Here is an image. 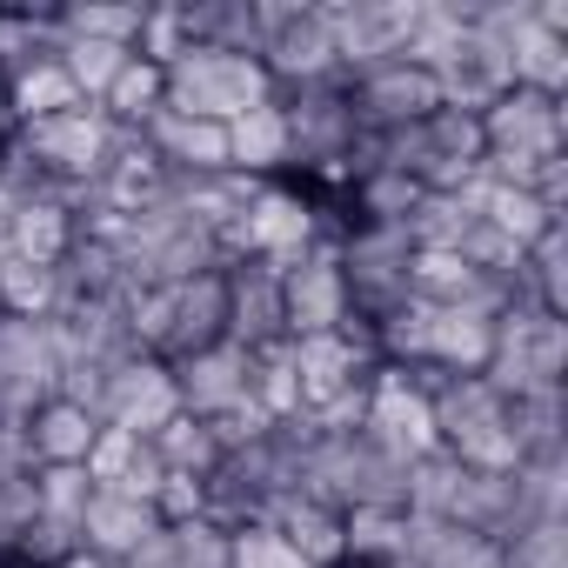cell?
<instances>
[{"mask_svg": "<svg viewBox=\"0 0 568 568\" xmlns=\"http://www.w3.org/2000/svg\"><path fill=\"white\" fill-rule=\"evenodd\" d=\"M54 54H61V68L74 74V88H81V101H101L108 94V81L128 68V48H108V41H54Z\"/></svg>", "mask_w": 568, "mask_h": 568, "instance_id": "cell-20", "label": "cell"}, {"mask_svg": "<svg viewBox=\"0 0 568 568\" xmlns=\"http://www.w3.org/2000/svg\"><path fill=\"white\" fill-rule=\"evenodd\" d=\"M154 528H161V521H154V508H148V501H128V495L94 488V501H88V508H81V521H74V541H81V548H94V555H108V561H128Z\"/></svg>", "mask_w": 568, "mask_h": 568, "instance_id": "cell-14", "label": "cell"}, {"mask_svg": "<svg viewBox=\"0 0 568 568\" xmlns=\"http://www.w3.org/2000/svg\"><path fill=\"white\" fill-rule=\"evenodd\" d=\"M362 442L382 448L388 462H428L442 455V428H435V395L408 375V368H375L368 382V408H362Z\"/></svg>", "mask_w": 568, "mask_h": 568, "instance_id": "cell-2", "label": "cell"}, {"mask_svg": "<svg viewBox=\"0 0 568 568\" xmlns=\"http://www.w3.org/2000/svg\"><path fill=\"white\" fill-rule=\"evenodd\" d=\"M21 141V114H14V94H8V74H0V154Z\"/></svg>", "mask_w": 568, "mask_h": 568, "instance_id": "cell-28", "label": "cell"}, {"mask_svg": "<svg viewBox=\"0 0 568 568\" xmlns=\"http://www.w3.org/2000/svg\"><path fill=\"white\" fill-rule=\"evenodd\" d=\"M148 148L174 168V181H214V174H234V154H227V128H221V121L161 114V121L148 128Z\"/></svg>", "mask_w": 568, "mask_h": 568, "instance_id": "cell-12", "label": "cell"}, {"mask_svg": "<svg viewBox=\"0 0 568 568\" xmlns=\"http://www.w3.org/2000/svg\"><path fill=\"white\" fill-rule=\"evenodd\" d=\"M227 154H234V174H247V181H281L288 174V121H281V101L227 121Z\"/></svg>", "mask_w": 568, "mask_h": 568, "instance_id": "cell-17", "label": "cell"}, {"mask_svg": "<svg viewBox=\"0 0 568 568\" xmlns=\"http://www.w3.org/2000/svg\"><path fill=\"white\" fill-rule=\"evenodd\" d=\"M148 448H154L161 468H174V475H214V468H221V442H214V428H207L201 415H187V408H181Z\"/></svg>", "mask_w": 568, "mask_h": 568, "instance_id": "cell-19", "label": "cell"}, {"mask_svg": "<svg viewBox=\"0 0 568 568\" xmlns=\"http://www.w3.org/2000/svg\"><path fill=\"white\" fill-rule=\"evenodd\" d=\"M227 568H308V561L288 548V535H281V528L247 521V528L227 535Z\"/></svg>", "mask_w": 568, "mask_h": 568, "instance_id": "cell-24", "label": "cell"}, {"mask_svg": "<svg viewBox=\"0 0 568 568\" xmlns=\"http://www.w3.org/2000/svg\"><path fill=\"white\" fill-rule=\"evenodd\" d=\"M281 101V88L267 81L261 54H227V48H187L174 68H168V114H187V121H241L254 108Z\"/></svg>", "mask_w": 568, "mask_h": 568, "instance_id": "cell-1", "label": "cell"}, {"mask_svg": "<svg viewBox=\"0 0 568 568\" xmlns=\"http://www.w3.org/2000/svg\"><path fill=\"white\" fill-rule=\"evenodd\" d=\"M348 101H355V121L368 134H395V128H415L442 108V81H435V68L395 54V61H375V68L348 74Z\"/></svg>", "mask_w": 568, "mask_h": 568, "instance_id": "cell-4", "label": "cell"}, {"mask_svg": "<svg viewBox=\"0 0 568 568\" xmlns=\"http://www.w3.org/2000/svg\"><path fill=\"white\" fill-rule=\"evenodd\" d=\"M267 528H281L288 535V548L308 561V568H328L335 555H348V521H342V508L335 501H315V495H274V508H267Z\"/></svg>", "mask_w": 568, "mask_h": 568, "instance_id": "cell-13", "label": "cell"}, {"mask_svg": "<svg viewBox=\"0 0 568 568\" xmlns=\"http://www.w3.org/2000/svg\"><path fill=\"white\" fill-rule=\"evenodd\" d=\"M227 342V267H201L187 281H168V335H161V362H187Z\"/></svg>", "mask_w": 568, "mask_h": 568, "instance_id": "cell-7", "label": "cell"}, {"mask_svg": "<svg viewBox=\"0 0 568 568\" xmlns=\"http://www.w3.org/2000/svg\"><path fill=\"white\" fill-rule=\"evenodd\" d=\"M174 388H181V408L201 415V422L241 408V402H247V348L221 342V348H207V355L174 362Z\"/></svg>", "mask_w": 568, "mask_h": 568, "instance_id": "cell-11", "label": "cell"}, {"mask_svg": "<svg viewBox=\"0 0 568 568\" xmlns=\"http://www.w3.org/2000/svg\"><path fill=\"white\" fill-rule=\"evenodd\" d=\"M8 94H14V114H21V128H34V121H54V114L81 108V88H74V74L61 68V54H54V48H34V54H21V61L8 68Z\"/></svg>", "mask_w": 568, "mask_h": 568, "instance_id": "cell-15", "label": "cell"}, {"mask_svg": "<svg viewBox=\"0 0 568 568\" xmlns=\"http://www.w3.org/2000/svg\"><path fill=\"white\" fill-rule=\"evenodd\" d=\"M54 568H121V561H108V555H94V548H81V541H74Z\"/></svg>", "mask_w": 568, "mask_h": 568, "instance_id": "cell-29", "label": "cell"}, {"mask_svg": "<svg viewBox=\"0 0 568 568\" xmlns=\"http://www.w3.org/2000/svg\"><path fill=\"white\" fill-rule=\"evenodd\" d=\"M34 501H41V521L74 535L81 508L94 501V481H88V468H34Z\"/></svg>", "mask_w": 568, "mask_h": 568, "instance_id": "cell-21", "label": "cell"}, {"mask_svg": "<svg viewBox=\"0 0 568 568\" xmlns=\"http://www.w3.org/2000/svg\"><path fill=\"white\" fill-rule=\"evenodd\" d=\"M168 541H174L181 568H227V535L214 521H181V528H168Z\"/></svg>", "mask_w": 568, "mask_h": 568, "instance_id": "cell-25", "label": "cell"}, {"mask_svg": "<svg viewBox=\"0 0 568 568\" xmlns=\"http://www.w3.org/2000/svg\"><path fill=\"white\" fill-rule=\"evenodd\" d=\"M382 568H422V561H415V555H395V561H382Z\"/></svg>", "mask_w": 568, "mask_h": 568, "instance_id": "cell-30", "label": "cell"}, {"mask_svg": "<svg viewBox=\"0 0 568 568\" xmlns=\"http://www.w3.org/2000/svg\"><path fill=\"white\" fill-rule=\"evenodd\" d=\"M174 194H181V181H174V168L148 148V134H121L114 161H108L101 181H94V201L114 207V214H134V221L174 207Z\"/></svg>", "mask_w": 568, "mask_h": 568, "instance_id": "cell-8", "label": "cell"}, {"mask_svg": "<svg viewBox=\"0 0 568 568\" xmlns=\"http://www.w3.org/2000/svg\"><path fill=\"white\" fill-rule=\"evenodd\" d=\"M141 0L134 8H61V34L68 41H108V48H128L134 54V34H141Z\"/></svg>", "mask_w": 568, "mask_h": 568, "instance_id": "cell-22", "label": "cell"}, {"mask_svg": "<svg viewBox=\"0 0 568 568\" xmlns=\"http://www.w3.org/2000/svg\"><path fill=\"white\" fill-rule=\"evenodd\" d=\"M121 568H181V561H174V541H168V528H154V535H148V541H141V548L121 561Z\"/></svg>", "mask_w": 568, "mask_h": 568, "instance_id": "cell-26", "label": "cell"}, {"mask_svg": "<svg viewBox=\"0 0 568 568\" xmlns=\"http://www.w3.org/2000/svg\"><path fill=\"white\" fill-rule=\"evenodd\" d=\"M81 241V207H68L61 194H28L14 201L8 227H0V247H8V261H28V267H61Z\"/></svg>", "mask_w": 568, "mask_h": 568, "instance_id": "cell-9", "label": "cell"}, {"mask_svg": "<svg viewBox=\"0 0 568 568\" xmlns=\"http://www.w3.org/2000/svg\"><path fill=\"white\" fill-rule=\"evenodd\" d=\"M94 435H101V415L81 408V402H68V395H48V402H34L21 415V455H28V468H81L88 448H94Z\"/></svg>", "mask_w": 568, "mask_h": 568, "instance_id": "cell-10", "label": "cell"}, {"mask_svg": "<svg viewBox=\"0 0 568 568\" xmlns=\"http://www.w3.org/2000/svg\"><path fill=\"white\" fill-rule=\"evenodd\" d=\"M501 568H568V555H561V515H535L515 535H501Z\"/></svg>", "mask_w": 568, "mask_h": 568, "instance_id": "cell-23", "label": "cell"}, {"mask_svg": "<svg viewBox=\"0 0 568 568\" xmlns=\"http://www.w3.org/2000/svg\"><path fill=\"white\" fill-rule=\"evenodd\" d=\"M348 322V274H342V247L322 241L315 254H302L295 267H281V335H335Z\"/></svg>", "mask_w": 568, "mask_h": 568, "instance_id": "cell-5", "label": "cell"}, {"mask_svg": "<svg viewBox=\"0 0 568 568\" xmlns=\"http://www.w3.org/2000/svg\"><path fill=\"white\" fill-rule=\"evenodd\" d=\"M61 308H68V295H61V267L0 261V322H54Z\"/></svg>", "mask_w": 568, "mask_h": 568, "instance_id": "cell-18", "label": "cell"}, {"mask_svg": "<svg viewBox=\"0 0 568 568\" xmlns=\"http://www.w3.org/2000/svg\"><path fill=\"white\" fill-rule=\"evenodd\" d=\"M181 415V388H174V368L154 362V355H121L108 368V388H101V422L108 428H128L141 442H154L168 422Z\"/></svg>", "mask_w": 568, "mask_h": 568, "instance_id": "cell-6", "label": "cell"}, {"mask_svg": "<svg viewBox=\"0 0 568 568\" xmlns=\"http://www.w3.org/2000/svg\"><path fill=\"white\" fill-rule=\"evenodd\" d=\"M0 568H54V561H48L34 541H21V535H14V541H0Z\"/></svg>", "mask_w": 568, "mask_h": 568, "instance_id": "cell-27", "label": "cell"}, {"mask_svg": "<svg viewBox=\"0 0 568 568\" xmlns=\"http://www.w3.org/2000/svg\"><path fill=\"white\" fill-rule=\"evenodd\" d=\"M254 21H261V68L281 94L342 81V54L322 8H254Z\"/></svg>", "mask_w": 568, "mask_h": 568, "instance_id": "cell-3", "label": "cell"}, {"mask_svg": "<svg viewBox=\"0 0 568 568\" xmlns=\"http://www.w3.org/2000/svg\"><path fill=\"white\" fill-rule=\"evenodd\" d=\"M121 134H148L161 114H168V68H154V61H141V54H128V68L108 81V94L94 101Z\"/></svg>", "mask_w": 568, "mask_h": 568, "instance_id": "cell-16", "label": "cell"}]
</instances>
